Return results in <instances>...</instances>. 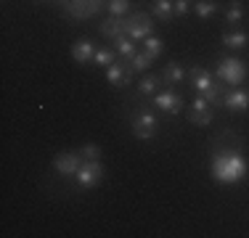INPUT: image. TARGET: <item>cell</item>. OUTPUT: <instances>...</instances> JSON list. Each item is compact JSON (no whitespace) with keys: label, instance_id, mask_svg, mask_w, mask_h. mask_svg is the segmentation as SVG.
<instances>
[{"label":"cell","instance_id":"cell-9","mask_svg":"<svg viewBox=\"0 0 249 238\" xmlns=\"http://www.w3.org/2000/svg\"><path fill=\"white\" fill-rule=\"evenodd\" d=\"M133 74L135 71L130 69V64H120V61H114L111 67H106V80L111 82L114 87H124V85H130L133 82Z\"/></svg>","mask_w":249,"mask_h":238},{"label":"cell","instance_id":"cell-21","mask_svg":"<svg viewBox=\"0 0 249 238\" xmlns=\"http://www.w3.org/2000/svg\"><path fill=\"white\" fill-rule=\"evenodd\" d=\"M114 61H117V51H114V48H98L96 56H93V64H96V67H101V69L111 67Z\"/></svg>","mask_w":249,"mask_h":238},{"label":"cell","instance_id":"cell-25","mask_svg":"<svg viewBox=\"0 0 249 238\" xmlns=\"http://www.w3.org/2000/svg\"><path fill=\"white\" fill-rule=\"evenodd\" d=\"M143 51L149 53L154 61H157V58L164 53V43H162L159 37H154V34H151V37H146V40H143Z\"/></svg>","mask_w":249,"mask_h":238},{"label":"cell","instance_id":"cell-22","mask_svg":"<svg viewBox=\"0 0 249 238\" xmlns=\"http://www.w3.org/2000/svg\"><path fill=\"white\" fill-rule=\"evenodd\" d=\"M159 82H162V74H146V77H141V82H138V95H151V93H157Z\"/></svg>","mask_w":249,"mask_h":238},{"label":"cell","instance_id":"cell-23","mask_svg":"<svg viewBox=\"0 0 249 238\" xmlns=\"http://www.w3.org/2000/svg\"><path fill=\"white\" fill-rule=\"evenodd\" d=\"M106 8H109V14L117 16V19H124V16L133 14V8H130V0H106Z\"/></svg>","mask_w":249,"mask_h":238},{"label":"cell","instance_id":"cell-13","mask_svg":"<svg viewBox=\"0 0 249 238\" xmlns=\"http://www.w3.org/2000/svg\"><path fill=\"white\" fill-rule=\"evenodd\" d=\"M101 5H104V0H69L67 8L72 11L74 16H93Z\"/></svg>","mask_w":249,"mask_h":238},{"label":"cell","instance_id":"cell-6","mask_svg":"<svg viewBox=\"0 0 249 238\" xmlns=\"http://www.w3.org/2000/svg\"><path fill=\"white\" fill-rule=\"evenodd\" d=\"M133 135L138 140H151L154 135H157V127H159V122H157V117L151 114V111H146V109H138L133 114Z\"/></svg>","mask_w":249,"mask_h":238},{"label":"cell","instance_id":"cell-10","mask_svg":"<svg viewBox=\"0 0 249 238\" xmlns=\"http://www.w3.org/2000/svg\"><path fill=\"white\" fill-rule=\"evenodd\" d=\"M223 106L228 111H249V90L244 87H233L223 95Z\"/></svg>","mask_w":249,"mask_h":238},{"label":"cell","instance_id":"cell-27","mask_svg":"<svg viewBox=\"0 0 249 238\" xmlns=\"http://www.w3.org/2000/svg\"><path fill=\"white\" fill-rule=\"evenodd\" d=\"M173 5H175V16H186L188 11H191V3H188V0H173Z\"/></svg>","mask_w":249,"mask_h":238},{"label":"cell","instance_id":"cell-4","mask_svg":"<svg viewBox=\"0 0 249 238\" xmlns=\"http://www.w3.org/2000/svg\"><path fill=\"white\" fill-rule=\"evenodd\" d=\"M124 34L133 37L135 43H143L146 37L154 34V21L146 11H133L130 16H124Z\"/></svg>","mask_w":249,"mask_h":238},{"label":"cell","instance_id":"cell-8","mask_svg":"<svg viewBox=\"0 0 249 238\" xmlns=\"http://www.w3.org/2000/svg\"><path fill=\"white\" fill-rule=\"evenodd\" d=\"M154 106L157 109H162L164 114H180L183 106H186V101H183V95H178L175 90H164V93H157L154 95Z\"/></svg>","mask_w":249,"mask_h":238},{"label":"cell","instance_id":"cell-1","mask_svg":"<svg viewBox=\"0 0 249 238\" xmlns=\"http://www.w3.org/2000/svg\"><path fill=\"white\" fill-rule=\"evenodd\" d=\"M249 172L247 159L241 156L239 151L228 148V151H217L215 159H212V177L217 183H225V186H233V183L244 180Z\"/></svg>","mask_w":249,"mask_h":238},{"label":"cell","instance_id":"cell-20","mask_svg":"<svg viewBox=\"0 0 249 238\" xmlns=\"http://www.w3.org/2000/svg\"><path fill=\"white\" fill-rule=\"evenodd\" d=\"M217 8H220V3H217V0H196V5H194V11H196V16H199L201 21L212 19V16L217 14Z\"/></svg>","mask_w":249,"mask_h":238},{"label":"cell","instance_id":"cell-17","mask_svg":"<svg viewBox=\"0 0 249 238\" xmlns=\"http://www.w3.org/2000/svg\"><path fill=\"white\" fill-rule=\"evenodd\" d=\"M249 43V34L244 29H233V32H223V45L228 48V51H241V48H247Z\"/></svg>","mask_w":249,"mask_h":238},{"label":"cell","instance_id":"cell-15","mask_svg":"<svg viewBox=\"0 0 249 238\" xmlns=\"http://www.w3.org/2000/svg\"><path fill=\"white\" fill-rule=\"evenodd\" d=\"M151 16L154 19H159V21H173L175 19V5H173V0H154L151 3Z\"/></svg>","mask_w":249,"mask_h":238},{"label":"cell","instance_id":"cell-19","mask_svg":"<svg viewBox=\"0 0 249 238\" xmlns=\"http://www.w3.org/2000/svg\"><path fill=\"white\" fill-rule=\"evenodd\" d=\"M151 64H154V58H151L146 51H138L133 58H130V69H133L135 74H143V71H149Z\"/></svg>","mask_w":249,"mask_h":238},{"label":"cell","instance_id":"cell-11","mask_svg":"<svg viewBox=\"0 0 249 238\" xmlns=\"http://www.w3.org/2000/svg\"><path fill=\"white\" fill-rule=\"evenodd\" d=\"M96 43L93 40H88V37H82V40H77V43L72 45V58L77 64H93V56H96Z\"/></svg>","mask_w":249,"mask_h":238},{"label":"cell","instance_id":"cell-12","mask_svg":"<svg viewBox=\"0 0 249 238\" xmlns=\"http://www.w3.org/2000/svg\"><path fill=\"white\" fill-rule=\"evenodd\" d=\"M98 32L104 34L106 40H117L120 34H124V19H117V16H109L98 24Z\"/></svg>","mask_w":249,"mask_h":238},{"label":"cell","instance_id":"cell-3","mask_svg":"<svg viewBox=\"0 0 249 238\" xmlns=\"http://www.w3.org/2000/svg\"><path fill=\"white\" fill-rule=\"evenodd\" d=\"M215 77L223 82V85H241V82L247 80V64L241 61V58L223 56V58H217Z\"/></svg>","mask_w":249,"mask_h":238},{"label":"cell","instance_id":"cell-2","mask_svg":"<svg viewBox=\"0 0 249 238\" xmlns=\"http://www.w3.org/2000/svg\"><path fill=\"white\" fill-rule=\"evenodd\" d=\"M191 85L194 90H196V95H201V98H207V103L210 106H223V82L217 80V77H212L207 69L201 67H191Z\"/></svg>","mask_w":249,"mask_h":238},{"label":"cell","instance_id":"cell-18","mask_svg":"<svg viewBox=\"0 0 249 238\" xmlns=\"http://www.w3.org/2000/svg\"><path fill=\"white\" fill-rule=\"evenodd\" d=\"M244 21V3L241 0H231L228 8H225V24L228 27H239Z\"/></svg>","mask_w":249,"mask_h":238},{"label":"cell","instance_id":"cell-26","mask_svg":"<svg viewBox=\"0 0 249 238\" xmlns=\"http://www.w3.org/2000/svg\"><path fill=\"white\" fill-rule=\"evenodd\" d=\"M80 153L85 159H101V148L96 146V143H85V146L80 148Z\"/></svg>","mask_w":249,"mask_h":238},{"label":"cell","instance_id":"cell-7","mask_svg":"<svg viewBox=\"0 0 249 238\" xmlns=\"http://www.w3.org/2000/svg\"><path fill=\"white\" fill-rule=\"evenodd\" d=\"M82 162H85V156H82V153L64 151V153H58V156L53 159V170H56L61 177H74L77 170L82 167Z\"/></svg>","mask_w":249,"mask_h":238},{"label":"cell","instance_id":"cell-16","mask_svg":"<svg viewBox=\"0 0 249 238\" xmlns=\"http://www.w3.org/2000/svg\"><path fill=\"white\" fill-rule=\"evenodd\" d=\"M183 80H186V69H183L180 64H178V61L164 64V69H162V82H167V85H180Z\"/></svg>","mask_w":249,"mask_h":238},{"label":"cell","instance_id":"cell-24","mask_svg":"<svg viewBox=\"0 0 249 238\" xmlns=\"http://www.w3.org/2000/svg\"><path fill=\"white\" fill-rule=\"evenodd\" d=\"M212 109H191L188 111V122L191 124H199V127H207V124L212 122Z\"/></svg>","mask_w":249,"mask_h":238},{"label":"cell","instance_id":"cell-5","mask_svg":"<svg viewBox=\"0 0 249 238\" xmlns=\"http://www.w3.org/2000/svg\"><path fill=\"white\" fill-rule=\"evenodd\" d=\"M74 180H77V186H80L82 190L96 188L98 183L104 180V164H101V159H85L82 167L77 170Z\"/></svg>","mask_w":249,"mask_h":238},{"label":"cell","instance_id":"cell-14","mask_svg":"<svg viewBox=\"0 0 249 238\" xmlns=\"http://www.w3.org/2000/svg\"><path fill=\"white\" fill-rule=\"evenodd\" d=\"M111 43H114V51H117V56H120L122 61H130V58L138 53V45H135V40L127 37V34H120V37L111 40Z\"/></svg>","mask_w":249,"mask_h":238}]
</instances>
